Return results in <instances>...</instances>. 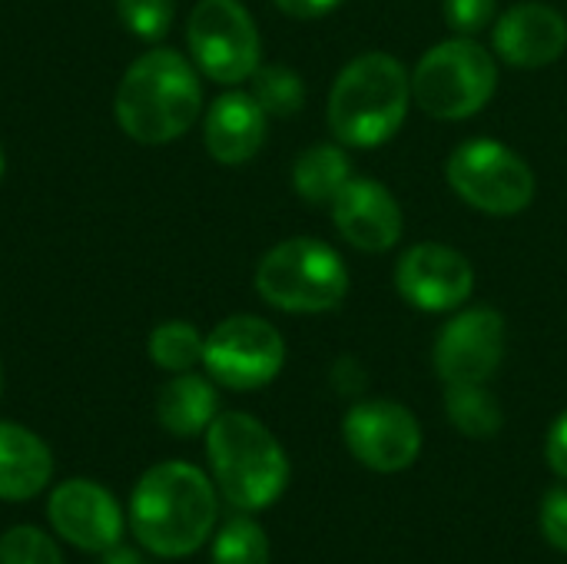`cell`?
Here are the masks:
<instances>
[{
  "label": "cell",
  "mask_w": 567,
  "mask_h": 564,
  "mask_svg": "<svg viewBox=\"0 0 567 564\" xmlns=\"http://www.w3.org/2000/svg\"><path fill=\"white\" fill-rule=\"evenodd\" d=\"M216 489L189 462H159L133 489L130 529L136 542L159 558L199 552L216 529Z\"/></svg>",
  "instance_id": "cell-1"
},
{
  "label": "cell",
  "mask_w": 567,
  "mask_h": 564,
  "mask_svg": "<svg viewBox=\"0 0 567 564\" xmlns=\"http://www.w3.org/2000/svg\"><path fill=\"white\" fill-rule=\"evenodd\" d=\"M203 110V86L176 50L143 53L120 80L116 120L126 136L146 146L179 140Z\"/></svg>",
  "instance_id": "cell-2"
},
{
  "label": "cell",
  "mask_w": 567,
  "mask_h": 564,
  "mask_svg": "<svg viewBox=\"0 0 567 564\" xmlns=\"http://www.w3.org/2000/svg\"><path fill=\"white\" fill-rule=\"evenodd\" d=\"M412 100V76L392 53H362L342 66L329 93V130L342 146L372 150L389 143Z\"/></svg>",
  "instance_id": "cell-3"
},
{
  "label": "cell",
  "mask_w": 567,
  "mask_h": 564,
  "mask_svg": "<svg viewBox=\"0 0 567 564\" xmlns=\"http://www.w3.org/2000/svg\"><path fill=\"white\" fill-rule=\"evenodd\" d=\"M216 489L239 512H262L289 485V459L276 435L246 412H223L206 429Z\"/></svg>",
  "instance_id": "cell-4"
},
{
  "label": "cell",
  "mask_w": 567,
  "mask_h": 564,
  "mask_svg": "<svg viewBox=\"0 0 567 564\" xmlns=\"http://www.w3.org/2000/svg\"><path fill=\"white\" fill-rule=\"evenodd\" d=\"M256 289L282 312H329L349 293V269L329 243L292 236L262 256Z\"/></svg>",
  "instance_id": "cell-5"
},
{
  "label": "cell",
  "mask_w": 567,
  "mask_h": 564,
  "mask_svg": "<svg viewBox=\"0 0 567 564\" xmlns=\"http://www.w3.org/2000/svg\"><path fill=\"white\" fill-rule=\"evenodd\" d=\"M498 86L495 57L472 37H452L422 53L412 70V100L435 120L475 116Z\"/></svg>",
  "instance_id": "cell-6"
},
{
  "label": "cell",
  "mask_w": 567,
  "mask_h": 564,
  "mask_svg": "<svg viewBox=\"0 0 567 564\" xmlns=\"http://www.w3.org/2000/svg\"><path fill=\"white\" fill-rule=\"evenodd\" d=\"M445 176L458 199L488 216H515L535 199L532 166L498 140H468L455 146Z\"/></svg>",
  "instance_id": "cell-7"
},
{
  "label": "cell",
  "mask_w": 567,
  "mask_h": 564,
  "mask_svg": "<svg viewBox=\"0 0 567 564\" xmlns=\"http://www.w3.org/2000/svg\"><path fill=\"white\" fill-rule=\"evenodd\" d=\"M186 37L196 66L216 83H243L259 70V30L239 0H199Z\"/></svg>",
  "instance_id": "cell-8"
},
{
  "label": "cell",
  "mask_w": 567,
  "mask_h": 564,
  "mask_svg": "<svg viewBox=\"0 0 567 564\" xmlns=\"http://www.w3.org/2000/svg\"><path fill=\"white\" fill-rule=\"evenodd\" d=\"M286 362V342L276 326H269L259 316H229L223 319L206 346H203V366L213 376V382L252 392L269 386Z\"/></svg>",
  "instance_id": "cell-9"
},
{
  "label": "cell",
  "mask_w": 567,
  "mask_h": 564,
  "mask_svg": "<svg viewBox=\"0 0 567 564\" xmlns=\"http://www.w3.org/2000/svg\"><path fill=\"white\" fill-rule=\"evenodd\" d=\"M342 435L349 452L372 472H405L422 452V429L415 416L392 399L355 402L346 412Z\"/></svg>",
  "instance_id": "cell-10"
},
{
  "label": "cell",
  "mask_w": 567,
  "mask_h": 564,
  "mask_svg": "<svg viewBox=\"0 0 567 564\" xmlns=\"http://www.w3.org/2000/svg\"><path fill=\"white\" fill-rule=\"evenodd\" d=\"M505 316L498 309H462L435 339V372L445 386L488 382L505 359Z\"/></svg>",
  "instance_id": "cell-11"
},
{
  "label": "cell",
  "mask_w": 567,
  "mask_h": 564,
  "mask_svg": "<svg viewBox=\"0 0 567 564\" xmlns=\"http://www.w3.org/2000/svg\"><path fill=\"white\" fill-rule=\"evenodd\" d=\"M395 289L422 312H452L472 299L475 269L452 246L419 243L402 253L395 266Z\"/></svg>",
  "instance_id": "cell-12"
},
{
  "label": "cell",
  "mask_w": 567,
  "mask_h": 564,
  "mask_svg": "<svg viewBox=\"0 0 567 564\" xmlns=\"http://www.w3.org/2000/svg\"><path fill=\"white\" fill-rule=\"evenodd\" d=\"M47 519L56 535L80 552H110L123 539V512L116 499L90 479L56 485L47 502Z\"/></svg>",
  "instance_id": "cell-13"
},
{
  "label": "cell",
  "mask_w": 567,
  "mask_h": 564,
  "mask_svg": "<svg viewBox=\"0 0 567 564\" xmlns=\"http://www.w3.org/2000/svg\"><path fill=\"white\" fill-rule=\"evenodd\" d=\"M332 219L346 243L362 253H385L402 239V206L385 183L352 176L332 199Z\"/></svg>",
  "instance_id": "cell-14"
},
{
  "label": "cell",
  "mask_w": 567,
  "mask_h": 564,
  "mask_svg": "<svg viewBox=\"0 0 567 564\" xmlns=\"http://www.w3.org/2000/svg\"><path fill=\"white\" fill-rule=\"evenodd\" d=\"M492 43L505 63L538 70L555 63L567 50V20L548 3L525 0L498 17Z\"/></svg>",
  "instance_id": "cell-15"
},
{
  "label": "cell",
  "mask_w": 567,
  "mask_h": 564,
  "mask_svg": "<svg viewBox=\"0 0 567 564\" xmlns=\"http://www.w3.org/2000/svg\"><path fill=\"white\" fill-rule=\"evenodd\" d=\"M269 113L256 103L252 93H223L206 113V150L223 166L249 163L266 140Z\"/></svg>",
  "instance_id": "cell-16"
},
{
  "label": "cell",
  "mask_w": 567,
  "mask_h": 564,
  "mask_svg": "<svg viewBox=\"0 0 567 564\" xmlns=\"http://www.w3.org/2000/svg\"><path fill=\"white\" fill-rule=\"evenodd\" d=\"M53 455L40 435L23 425L0 422V499L27 502L50 485Z\"/></svg>",
  "instance_id": "cell-17"
},
{
  "label": "cell",
  "mask_w": 567,
  "mask_h": 564,
  "mask_svg": "<svg viewBox=\"0 0 567 564\" xmlns=\"http://www.w3.org/2000/svg\"><path fill=\"white\" fill-rule=\"evenodd\" d=\"M219 396L209 379L193 372H176L156 396V419L173 435H199L219 416Z\"/></svg>",
  "instance_id": "cell-18"
},
{
  "label": "cell",
  "mask_w": 567,
  "mask_h": 564,
  "mask_svg": "<svg viewBox=\"0 0 567 564\" xmlns=\"http://www.w3.org/2000/svg\"><path fill=\"white\" fill-rule=\"evenodd\" d=\"M349 180H352L349 156H346V150H339L332 143L309 146L292 166V186L309 203H332Z\"/></svg>",
  "instance_id": "cell-19"
},
{
  "label": "cell",
  "mask_w": 567,
  "mask_h": 564,
  "mask_svg": "<svg viewBox=\"0 0 567 564\" xmlns=\"http://www.w3.org/2000/svg\"><path fill=\"white\" fill-rule=\"evenodd\" d=\"M445 412H449V422L468 439H492L502 432V422H505L502 406L485 389V382L449 386L445 389Z\"/></svg>",
  "instance_id": "cell-20"
},
{
  "label": "cell",
  "mask_w": 567,
  "mask_h": 564,
  "mask_svg": "<svg viewBox=\"0 0 567 564\" xmlns=\"http://www.w3.org/2000/svg\"><path fill=\"white\" fill-rule=\"evenodd\" d=\"M206 339L189 322H163L150 332V359L166 372H189L196 362H203Z\"/></svg>",
  "instance_id": "cell-21"
},
{
  "label": "cell",
  "mask_w": 567,
  "mask_h": 564,
  "mask_svg": "<svg viewBox=\"0 0 567 564\" xmlns=\"http://www.w3.org/2000/svg\"><path fill=\"white\" fill-rule=\"evenodd\" d=\"M213 564H269L266 532L252 519L233 515L213 539Z\"/></svg>",
  "instance_id": "cell-22"
},
{
  "label": "cell",
  "mask_w": 567,
  "mask_h": 564,
  "mask_svg": "<svg viewBox=\"0 0 567 564\" xmlns=\"http://www.w3.org/2000/svg\"><path fill=\"white\" fill-rule=\"evenodd\" d=\"M252 96L269 116H292L306 103V86L296 70L272 63L252 73Z\"/></svg>",
  "instance_id": "cell-23"
},
{
  "label": "cell",
  "mask_w": 567,
  "mask_h": 564,
  "mask_svg": "<svg viewBox=\"0 0 567 564\" xmlns=\"http://www.w3.org/2000/svg\"><path fill=\"white\" fill-rule=\"evenodd\" d=\"M0 564H63V555L47 532L17 525L0 539Z\"/></svg>",
  "instance_id": "cell-24"
},
{
  "label": "cell",
  "mask_w": 567,
  "mask_h": 564,
  "mask_svg": "<svg viewBox=\"0 0 567 564\" xmlns=\"http://www.w3.org/2000/svg\"><path fill=\"white\" fill-rule=\"evenodd\" d=\"M120 20L143 40H159L173 27V0H116Z\"/></svg>",
  "instance_id": "cell-25"
},
{
  "label": "cell",
  "mask_w": 567,
  "mask_h": 564,
  "mask_svg": "<svg viewBox=\"0 0 567 564\" xmlns=\"http://www.w3.org/2000/svg\"><path fill=\"white\" fill-rule=\"evenodd\" d=\"M445 20L458 37H475L495 20V0H445Z\"/></svg>",
  "instance_id": "cell-26"
},
{
  "label": "cell",
  "mask_w": 567,
  "mask_h": 564,
  "mask_svg": "<svg viewBox=\"0 0 567 564\" xmlns=\"http://www.w3.org/2000/svg\"><path fill=\"white\" fill-rule=\"evenodd\" d=\"M542 535L567 555V489H551L542 502Z\"/></svg>",
  "instance_id": "cell-27"
},
{
  "label": "cell",
  "mask_w": 567,
  "mask_h": 564,
  "mask_svg": "<svg viewBox=\"0 0 567 564\" xmlns=\"http://www.w3.org/2000/svg\"><path fill=\"white\" fill-rule=\"evenodd\" d=\"M545 455H548V465L567 482V412H561L558 422L551 425L548 442H545Z\"/></svg>",
  "instance_id": "cell-28"
},
{
  "label": "cell",
  "mask_w": 567,
  "mask_h": 564,
  "mask_svg": "<svg viewBox=\"0 0 567 564\" xmlns=\"http://www.w3.org/2000/svg\"><path fill=\"white\" fill-rule=\"evenodd\" d=\"M282 13L289 17H299V20H316V17H326L332 13L342 0H272Z\"/></svg>",
  "instance_id": "cell-29"
},
{
  "label": "cell",
  "mask_w": 567,
  "mask_h": 564,
  "mask_svg": "<svg viewBox=\"0 0 567 564\" xmlns=\"http://www.w3.org/2000/svg\"><path fill=\"white\" fill-rule=\"evenodd\" d=\"M332 382H336L339 392L359 396V392L365 389V372H362V366H359L355 359H339V366H336V372H332Z\"/></svg>",
  "instance_id": "cell-30"
},
{
  "label": "cell",
  "mask_w": 567,
  "mask_h": 564,
  "mask_svg": "<svg viewBox=\"0 0 567 564\" xmlns=\"http://www.w3.org/2000/svg\"><path fill=\"white\" fill-rule=\"evenodd\" d=\"M103 555H106V564H140L136 562V555L120 552V545H116V548H110V552H103Z\"/></svg>",
  "instance_id": "cell-31"
},
{
  "label": "cell",
  "mask_w": 567,
  "mask_h": 564,
  "mask_svg": "<svg viewBox=\"0 0 567 564\" xmlns=\"http://www.w3.org/2000/svg\"><path fill=\"white\" fill-rule=\"evenodd\" d=\"M0 173H3V150H0Z\"/></svg>",
  "instance_id": "cell-32"
}]
</instances>
